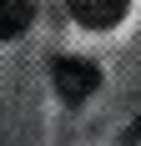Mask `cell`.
<instances>
[{
    "label": "cell",
    "mask_w": 141,
    "mask_h": 146,
    "mask_svg": "<svg viewBox=\"0 0 141 146\" xmlns=\"http://www.w3.org/2000/svg\"><path fill=\"white\" fill-rule=\"evenodd\" d=\"M51 81H56V96H61V101L81 106V101H91V96H96L101 71L91 66V60H81V56H61L56 66H51Z\"/></svg>",
    "instance_id": "6da1fadb"
},
{
    "label": "cell",
    "mask_w": 141,
    "mask_h": 146,
    "mask_svg": "<svg viewBox=\"0 0 141 146\" xmlns=\"http://www.w3.org/2000/svg\"><path fill=\"white\" fill-rule=\"evenodd\" d=\"M66 10L76 25H91V30H111L121 15H126V0H66Z\"/></svg>",
    "instance_id": "7a4b0ae2"
},
{
    "label": "cell",
    "mask_w": 141,
    "mask_h": 146,
    "mask_svg": "<svg viewBox=\"0 0 141 146\" xmlns=\"http://www.w3.org/2000/svg\"><path fill=\"white\" fill-rule=\"evenodd\" d=\"M30 20H35V5H30V0H0V40L25 35Z\"/></svg>",
    "instance_id": "3957f363"
},
{
    "label": "cell",
    "mask_w": 141,
    "mask_h": 146,
    "mask_svg": "<svg viewBox=\"0 0 141 146\" xmlns=\"http://www.w3.org/2000/svg\"><path fill=\"white\" fill-rule=\"evenodd\" d=\"M126 146H141V116L131 121V131H126Z\"/></svg>",
    "instance_id": "277c9868"
}]
</instances>
